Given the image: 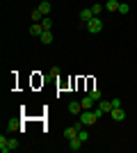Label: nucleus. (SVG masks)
<instances>
[{"label":"nucleus","mask_w":137,"mask_h":153,"mask_svg":"<svg viewBox=\"0 0 137 153\" xmlns=\"http://www.w3.org/2000/svg\"><path fill=\"white\" fill-rule=\"evenodd\" d=\"M96 112H94V110H82V112H80V123H82V126H94V123H96Z\"/></svg>","instance_id":"obj_1"},{"label":"nucleus","mask_w":137,"mask_h":153,"mask_svg":"<svg viewBox=\"0 0 137 153\" xmlns=\"http://www.w3.org/2000/svg\"><path fill=\"white\" fill-rule=\"evenodd\" d=\"M14 149H19V140H5V135L0 137V151L2 153H9Z\"/></svg>","instance_id":"obj_2"},{"label":"nucleus","mask_w":137,"mask_h":153,"mask_svg":"<svg viewBox=\"0 0 137 153\" xmlns=\"http://www.w3.org/2000/svg\"><path fill=\"white\" fill-rule=\"evenodd\" d=\"M87 30H89L91 34H98V32L103 30V21L98 19V16H94V19H91L89 23H87Z\"/></svg>","instance_id":"obj_3"},{"label":"nucleus","mask_w":137,"mask_h":153,"mask_svg":"<svg viewBox=\"0 0 137 153\" xmlns=\"http://www.w3.org/2000/svg\"><path fill=\"white\" fill-rule=\"evenodd\" d=\"M80 128H85V126H82V123H80V121L76 123V126H69V128H66V130H64V137H66V140H71V137H76Z\"/></svg>","instance_id":"obj_4"},{"label":"nucleus","mask_w":137,"mask_h":153,"mask_svg":"<svg viewBox=\"0 0 137 153\" xmlns=\"http://www.w3.org/2000/svg\"><path fill=\"white\" fill-rule=\"evenodd\" d=\"M78 19L82 21V23H89V21L94 19V12H91V7H85V9H80Z\"/></svg>","instance_id":"obj_5"},{"label":"nucleus","mask_w":137,"mask_h":153,"mask_svg":"<svg viewBox=\"0 0 137 153\" xmlns=\"http://www.w3.org/2000/svg\"><path fill=\"white\" fill-rule=\"evenodd\" d=\"M110 114H112V119H114V121H124V119H126V112H124L121 108H112Z\"/></svg>","instance_id":"obj_6"},{"label":"nucleus","mask_w":137,"mask_h":153,"mask_svg":"<svg viewBox=\"0 0 137 153\" xmlns=\"http://www.w3.org/2000/svg\"><path fill=\"white\" fill-rule=\"evenodd\" d=\"M69 149H71V151H78V149H82V140H80L78 135L69 140Z\"/></svg>","instance_id":"obj_7"},{"label":"nucleus","mask_w":137,"mask_h":153,"mask_svg":"<svg viewBox=\"0 0 137 153\" xmlns=\"http://www.w3.org/2000/svg\"><path fill=\"white\" fill-rule=\"evenodd\" d=\"M69 112H71V114H80V112H82V103L71 101V103H69Z\"/></svg>","instance_id":"obj_8"},{"label":"nucleus","mask_w":137,"mask_h":153,"mask_svg":"<svg viewBox=\"0 0 137 153\" xmlns=\"http://www.w3.org/2000/svg\"><path fill=\"white\" fill-rule=\"evenodd\" d=\"M50 9H53L50 0H44V2H41V5H39V12L44 14V16H48V14H50Z\"/></svg>","instance_id":"obj_9"},{"label":"nucleus","mask_w":137,"mask_h":153,"mask_svg":"<svg viewBox=\"0 0 137 153\" xmlns=\"http://www.w3.org/2000/svg\"><path fill=\"white\" fill-rule=\"evenodd\" d=\"M80 103H82V110H94V103H96V101H94L91 96H85Z\"/></svg>","instance_id":"obj_10"},{"label":"nucleus","mask_w":137,"mask_h":153,"mask_svg":"<svg viewBox=\"0 0 137 153\" xmlns=\"http://www.w3.org/2000/svg\"><path fill=\"white\" fill-rule=\"evenodd\" d=\"M41 32H44V25H39V23H34V25L30 27V34H32V37H41Z\"/></svg>","instance_id":"obj_11"},{"label":"nucleus","mask_w":137,"mask_h":153,"mask_svg":"<svg viewBox=\"0 0 137 153\" xmlns=\"http://www.w3.org/2000/svg\"><path fill=\"white\" fill-rule=\"evenodd\" d=\"M105 9H107V12H119V2L117 0H107V2H105Z\"/></svg>","instance_id":"obj_12"},{"label":"nucleus","mask_w":137,"mask_h":153,"mask_svg":"<svg viewBox=\"0 0 137 153\" xmlns=\"http://www.w3.org/2000/svg\"><path fill=\"white\" fill-rule=\"evenodd\" d=\"M50 41H53V32L44 30V32H41V44H50Z\"/></svg>","instance_id":"obj_13"},{"label":"nucleus","mask_w":137,"mask_h":153,"mask_svg":"<svg viewBox=\"0 0 137 153\" xmlns=\"http://www.w3.org/2000/svg\"><path fill=\"white\" fill-rule=\"evenodd\" d=\"M98 108L103 112H112V101H98Z\"/></svg>","instance_id":"obj_14"},{"label":"nucleus","mask_w":137,"mask_h":153,"mask_svg":"<svg viewBox=\"0 0 137 153\" xmlns=\"http://www.w3.org/2000/svg\"><path fill=\"white\" fill-rule=\"evenodd\" d=\"M78 137L82 140V144H85V142H89V133H87V130H82V128L78 130Z\"/></svg>","instance_id":"obj_15"},{"label":"nucleus","mask_w":137,"mask_h":153,"mask_svg":"<svg viewBox=\"0 0 137 153\" xmlns=\"http://www.w3.org/2000/svg\"><path fill=\"white\" fill-rule=\"evenodd\" d=\"M41 16H44V14H41L39 9H34V12H32V16H30V19H32L34 23H39V21H41Z\"/></svg>","instance_id":"obj_16"},{"label":"nucleus","mask_w":137,"mask_h":153,"mask_svg":"<svg viewBox=\"0 0 137 153\" xmlns=\"http://www.w3.org/2000/svg\"><path fill=\"white\" fill-rule=\"evenodd\" d=\"M128 12H130V7L126 2H119V14H128Z\"/></svg>","instance_id":"obj_17"},{"label":"nucleus","mask_w":137,"mask_h":153,"mask_svg":"<svg viewBox=\"0 0 137 153\" xmlns=\"http://www.w3.org/2000/svg\"><path fill=\"white\" fill-rule=\"evenodd\" d=\"M91 12H94V16H98V14L103 12V5H98V2H96V5H91Z\"/></svg>","instance_id":"obj_18"},{"label":"nucleus","mask_w":137,"mask_h":153,"mask_svg":"<svg viewBox=\"0 0 137 153\" xmlns=\"http://www.w3.org/2000/svg\"><path fill=\"white\" fill-rule=\"evenodd\" d=\"M41 25H44V30H50L53 21H50V19H41Z\"/></svg>","instance_id":"obj_19"},{"label":"nucleus","mask_w":137,"mask_h":153,"mask_svg":"<svg viewBox=\"0 0 137 153\" xmlns=\"http://www.w3.org/2000/svg\"><path fill=\"white\" fill-rule=\"evenodd\" d=\"M89 96L94 98V101H101V91H98V89H91V91H89Z\"/></svg>","instance_id":"obj_20"},{"label":"nucleus","mask_w":137,"mask_h":153,"mask_svg":"<svg viewBox=\"0 0 137 153\" xmlns=\"http://www.w3.org/2000/svg\"><path fill=\"white\" fill-rule=\"evenodd\" d=\"M9 128L12 130H23V128H19V121H9Z\"/></svg>","instance_id":"obj_21"},{"label":"nucleus","mask_w":137,"mask_h":153,"mask_svg":"<svg viewBox=\"0 0 137 153\" xmlns=\"http://www.w3.org/2000/svg\"><path fill=\"white\" fill-rule=\"evenodd\" d=\"M112 108H121V101H119V98H112Z\"/></svg>","instance_id":"obj_22"}]
</instances>
